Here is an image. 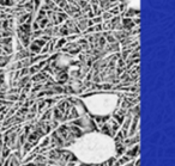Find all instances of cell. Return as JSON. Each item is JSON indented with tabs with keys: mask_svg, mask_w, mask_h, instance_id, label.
Masks as SVG:
<instances>
[{
	"mask_svg": "<svg viewBox=\"0 0 175 166\" xmlns=\"http://www.w3.org/2000/svg\"><path fill=\"white\" fill-rule=\"evenodd\" d=\"M84 103L87 104L88 109L97 115V116H104L111 114L114 108L118 104V97L114 95H96L92 97H89L84 100Z\"/></svg>",
	"mask_w": 175,
	"mask_h": 166,
	"instance_id": "2",
	"label": "cell"
},
{
	"mask_svg": "<svg viewBox=\"0 0 175 166\" xmlns=\"http://www.w3.org/2000/svg\"><path fill=\"white\" fill-rule=\"evenodd\" d=\"M70 149L83 163L101 164L112 158L115 147L109 136L100 133H90L77 140Z\"/></svg>",
	"mask_w": 175,
	"mask_h": 166,
	"instance_id": "1",
	"label": "cell"
}]
</instances>
